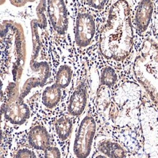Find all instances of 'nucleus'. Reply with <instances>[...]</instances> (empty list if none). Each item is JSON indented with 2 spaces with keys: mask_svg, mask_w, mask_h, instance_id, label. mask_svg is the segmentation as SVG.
I'll return each mask as SVG.
<instances>
[{
  "mask_svg": "<svg viewBox=\"0 0 158 158\" xmlns=\"http://www.w3.org/2000/svg\"><path fill=\"white\" fill-rule=\"evenodd\" d=\"M89 7L95 10H101L105 7L108 0H85Z\"/></svg>",
  "mask_w": 158,
  "mask_h": 158,
  "instance_id": "2eb2a0df",
  "label": "nucleus"
},
{
  "mask_svg": "<svg viewBox=\"0 0 158 158\" xmlns=\"http://www.w3.org/2000/svg\"><path fill=\"white\" fill-rule=\"evenodd\" d=\"M5 115L12 124L21 125L29 118L30 109L23 101H11L6 106Z\"/></svg>",
  "mask_w": 158,
  "mask_h": 158,
  "instance_id": "423d86ee",
  "label": "nucleus"
},
{
  "mask_svg": "<svg viewBox=\"0 0 158 158\" xmlns=\"http://www.w3.org/2000/svg\"><path fill=\"white\" fill-rule=\"evenodd\" d=\"M44 156L45 157H61L62 155L59 148L50 146L44 151Z\"/></svg>",
  "mask_w": 158,
  "mask_h": 158,
  "instance_id": "dca6fc26",
  "label": "nucleus"
},
{
  "mask_svg": "<svg viewBox=\"0 0 158 158\" xmlns=\"http://www.w3.org/2000/svg\"><path fill=\"white\" fill-rule=\"evenodd\" d=\"M131 7L127 0H115L101 30L99 49L105 58L120 61L131 54L133 47Z\"/></svg>",
  "mask_w": 158,
  "mask_h": 158,
  "instance_id": "f257e3e1",
  "label": "nucleus"
},
{
  "mask_svg": "<svg viewBox=\"0 0 158 158\" xmlns=\"http://www.w3.org/2000/svg\"><path fill=\"white\" fill-rule=\"evenodd\" d=\"M97 131L96 119L89 114H83L73 135L71 152L75 157H88Z\"/></svg>",
  "mask_w": 158,
  "mask_h": 158,
  "instance_id": "f03ea898",
  "label": "nucleus"
},
{
  "mask_svg": "<svg viewBox=\"0 0 158 158\" xmlns=\"http://www.w3.org/2000/svg\"><path fill=\"white\" fill-rule=\"evenodd\" d=\"M108 88V87L101 85L98 89L96 95V105L99 109H104L106 108L109 98Z\"/></svg>",
  "mask_w": 158,
  "mask_h": 158,
  "instance_id": "4468645a",
  "label": "nucleus"
},
{
  "mask_svg": "<svg viewBox=\"0 0 158 158\" xmlns=\"http://www.w3.org/2000/svg\"><path fill=\"white\" fill-rule=\"evenodd\" d=\"M101 153L104 156L109 157H124L126 156L124 149L122 147L116 143L111 142L110 141H103L99 143L98 147Z\"/></svg>",
  "mask_w": 158,
  "mask_h": 158,
  "instance_id": "f8f14e48",
  "label": "nucleus"
},
{
  "mask_svg": "<svg viewBox=\"0 0 158 158\" xmlns=\"http://www.w3.org/2000/svg\"><path fill=\"white\" fill-rule=\"evenodd\" d=\"M69 114L58 117L55 121V131L60 141L67 140L73 132V120Z\"/></svg>",
  "mask_w": 158,
  "mask_h": 158,
  "instance_id": "9d476101",
  "label": "nucleus"
},
{
  "mask_svg": "<svg viewBox=\"0 0 158 158\" xmlns=\"http://www.w3.org/2000/svg\"><path fill=\"white\" fill-rule=\"evenodd\" d=\"M62 98V89L53 82L42 91L41 101L43 106L48 109H53L60 104Z\"/></svg>",
  "mask_w": 158,
  "mask_h": 158,
  "instance_id": "1a4fd4ad",
  "label": "nucleus"
},
{
  "mask_svg": "<svg viewBox=\"0 0 158 158\" xmlns=\"http://www.w3.org/2000/svg\"><path fill=\"white\" fill-rule=\"evenodd\" d=\"M27 139L30 147L36 150L44 151L51 144L49 131L41 125H36L32 127L29 130Z\"/></svg>",
  "mask_w": 158,
  "mask_h": 158,
  "instance_id": "0eeeda50",
  "label": "nucleus"
},
{
  "mask_svg": "<svg viewBox=\"0 0 158 158\" xmlns=\"http://www.w3.org/2000/svg\"><path fill=\"white\" fill-rule=\"evenodd\" d=\"M154 13V5L152 0H141L135 13L134 21L137 29L143 33L150 25Z\"/></svg>",
  "mask_w": 158,
  "mask_h": 158,
  "instance_id": "6e6552de",
  "label": "nucleus"
},
{
  "mask_svg": "<svg viewBox=\"0 0 158 158\" xmlns=\"http://www.w3.org/2000/svg\"><path fill=\"white\" fill-rule=\"evenodd\" d=\"M96 34V24L94 16L82 10L77 13L74 26V42L80 48H88L94 41Z\"/></svg>",
  "mask_w": 158,
  "mask_h": 158,
  "instance_id": "7ed1b4c3",
  "label": "nucleus"
},
{
  "mask_svg": "<svg viewBox=\"0 0 158 158\" xmlns=\"http://www.w3.org/2000/svg\"><path fill=\"white\" fill-rule=\"evenodd\" d=\"M88 104V90L85 83H81L71 94L68 101L67 111L72 117H80Z\"/></svg>",
  "mask_w": 158,
  "mask_h": 158,
  "instance_id": "39448f33",
  "label": "nucleus"
},
{
  "mask_svg": "<svg viewBox=\"0 0 158 158\" xmlns=\"http://www.w3.org/2000/svg\"><path fill=\"white\" fill-rule=\"evenodd\" d=\"M117 81V74L115 70L110 66H106L101 71L100 76L101 85L111 88Z\"/></svg>",
  "mask_w": 158,
  "mask_h": 158,
  "instance_id": "ddd939ff",
  "label": "nucleus"
},
{
  "mask_svg": "<svg viewBox=\"0 0 158 158\" xmlns=\"http://www.w3.org/2000/svg\"><path fill=\"white\" fill-rule=\"evenodd\" d=\"M72 79V68L68 64H62L58 69L54 82L62 90H64L69 87Z\"/></svg>",
  "mask_w": 158,
  "mask_h": 158,
  "instance_id": "9b49d317",
  "label": "nucleus"
},
{
  "mask_svg": "<svg viewBox=\"0 0 158 158\" xmlns=\"http://www.w3.org/2000/svg\"><path fill=\"white\" fill-rule=\"evenodd\" d=\"M15 157H36V155L34 152L27 149V148H21L18 149L15 155Z\"/></svg>",
  "mask_w": 158,
  "mask_h": 158,
  "instance_id": "f3484780",
  "label": "nucleus"
},
{
  "mask_svg": "<svg viewBox=\"0 0 158 158\" xmlns=\"http://www.w3.org/2000/svg\"><path fill=\"white\" fill-rule=\"evenodd\" d=\"M48 18L53 31L59 36H65L69 27L68 9L65 0H46Z\"/></svg>",
  "mask_w": 158,
  "mask_h": 158,
  "instance_id": "20e7f679",
  "label": "nucleus"
}]
</instances>
